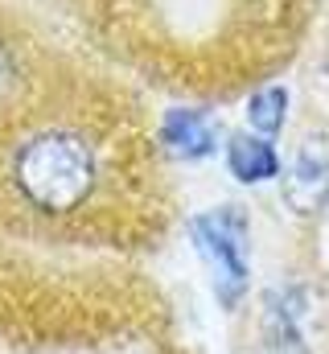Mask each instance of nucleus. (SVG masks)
Listing matches in <instances>:
<instances>
[{
    "mask_svg": "<svg viewBox=\"0 0 329 354\" xmlns=\"http://www.w3.org/2000/svg\"><path fill=\"white\" fill-rule=\"evenodd\" d=\"M214 140H218V128H214V120L206 111L181 107V111H169L164 124H161V145L173 157H181V161L210 157L214 153Z\"/></svg>",
    "mask_w": 329,
    "mask_h": 354,
    "instance_id": "20e7f679",
    "label": "nucleus"
},
{
    "mask_svg": "<svg viewBox=\"0 0 329 354\" xmlns=\"http://www.w3.org/2000/svg\"><path fill=\"white\" fill-rule=\"evenodd\" d=\"M12 174L33 206L50 214H66L86 202L95 185V157L75 132H41L21 145Z\"/></svg>",
    "mask_w": 329,
    "mask_h": 354,
    "instance_id": "f257e3e1",
    "label": "nucleus"
},
{
    "mask_svg": "<svg viewBox=\"0 0 329 354\" xmlns=\"http://www.w3.org/2000/svg\"><path fill=\"white\" fill-rule=\"evenodd\" d=\"M227 165L231 174L239 177L243 185H259V181H272L280 174V153L267 136H231L227 145Z\"/></svg>",
    "mask_w": 329,
    "mask_h": 354,
    "instance_id": "39448f33",
    "label": "nucleus"
},
{
    "mask_svg": "<svg viewBox=\"0 0 329 354\" xmlns=\"http://www.w3.org/2000/svg\"><path fill=\"white\" fill-rule=\"evenodd\" d=\"M247 214L235 206H214L189 223V239L210 264L214 292L227 309H235L247 292Z\"/></svg>",
    "mask_w": 329,
    "mask_h": 354,
    "instance_id": "f03ea898",
    "label": "nucleus"
},
{
    "mask_svg": "<svg viewBox=\"0 0 329 354\" xmlns=\"http://www.w3.org/2000/svg\"><path fill=\"white\" fill-rule=\"evenodd\" d=\"M288 120V91L284 87H259L247 99V124L259 132V136H276Z\"/></svg>",
    "mask_w": 329,
    "mask_h": 354,
    "instance_id": "423d86ee",
    "label": "nucleus"
},
{
    "mask_svg": "<svg viewBox=\"0 0 329 354\" xmlns=\"http://www.w3.org/2000/svg\"><path fill=\"white\" fill-rule=\"evenodd\" d=\"M280 189H284L288 210L301 214V218H313V214H321L329 206V136L326 132L301 136L292 161L284 165Z\"/></svg>",
    "mask_w": 329,
    "mask_h": 354,
    "instance_id": "7ed1b4c3",
    "label": "nucleus"
}]
</instances>
